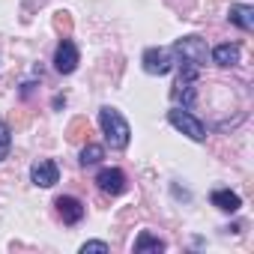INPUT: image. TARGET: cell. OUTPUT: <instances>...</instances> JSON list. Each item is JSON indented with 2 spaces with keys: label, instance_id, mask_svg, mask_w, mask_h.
Here are the masks:
<instances>
[{
  "label": "cell",
  "instance_id": "6da1fadb",
  "mask_svg": "<svg viewBox=\"0 0 254 254\" xmlns=\"http://www.w3.org/2000/svg\"><path fill=\"white\" fill-rule=\"evenodd\" d=\"M99 126H102V132L108 138V144L114 150H123V147H129V138H132V129H129V123L123 120V114L117 108H102L99 111Z\"/></svg>",
  "mask_w": 254,
  "mask_h": 254
},
{
  "label": "cell",
  "instance_id": "7a4b0ae2",
  "mask_svg": "<svg viewBox=\"0 0 254 254\" xmlns=\"http://www.w3.org/2000/svg\"><path fill=\"white\" fill-rule=\"evenodd\" d=\"M168 120H171L174 129H180V132L189 135L191 141H203V138H206V126H203L191 111H186V108H171V111H168Z\"/></svg>",
  "mask_w": 254,
  "mask_h": 254
},
{
  "label": "cell",
  "instance_id": "3957f363",
  "mask_svg": "<svg viewBox=\"0 0 254 254\" xmlns=\"http://www.w3.org/2000/svg\"><path fill=\"white\" fill-rule=\"evenodd\" d=\"M174 51L183 57V63H191V66H203L206 63V42L200 36H186V39H177L174 42Z\"/></svg>",
  "mask_w": 254,
  "mask_h": 254
},
{
  "label": "cell",
  "instance_id": "277c9868",
  "mask_svg": "<svg viewBox=\"0 0 254 254\" xmlns=\"http://www.w3.org/2000/svg\"><path fill=\"white\" fill-rule=\"evenodd\" d=\"M54 69L60 75H72L78 69V48L72 39H60V45L54 51Z\"/></svg>",
  "mask_w": 254,
  "mask_h": 254
},
{
  "label": "cell",
  "instance_id": "5b68a950",
  "mask_svg": "<svg viewBox=\"0 0 254 254\" xmlns=\"http://www.w3.org/2000/svg\"><path fill=\"white\" fill-rule=\"evenodd\" d=\"M141 63H144V69L150 75H168L174 69V57H171L168 48H147Z\"/></svg>",
  "mask_w": 254,
  "mask_h": 254
},
{
  "label": "cell",
  "instance_id": "8992f818",
  "mask_svg": "<svg viewBox=\"0 0 254 254\" xmlns=\"http://www.w3.org/2000/svg\"><path fill=\"white\" fill-rule=\"evenodd\" d=\"M96 186L105 191V194H123L126 191V174L120 168H102L96 174Z\"/></svg>",
  "mask_w": 254,
  "mask_h": 254
},
{
  "label": "cell",
  "instance_id": "52a82bcc",
  "mask_svg": "<svg viewBox=\"0 0 254 254\" xmlns=\"http://www.w3.org/2000/svg\"><path fill=\"white\" fill-rule=\"evenodd\" d=\"M30 180H33L36 186H42V189H51V186L60 180V171H57V165H54L51 159H42V162H36V165L30 168Z\"/></svg>",
  "mask_w": 254,
  "mask_h": 254
},
{
  "label": "cell",
  "instance_id": "ba28073f",
  "mask_svg": "<svg viewBox=\"0 0 254 254\" xmlns=\"http://www.w3.org/2000/svg\"><path fill=\"white\" fill-rule=\"evenodd\" d=\"M54 206H57V212H60V218H63L66 224H78V221L84 218V203H81L78 197L63 194V197L54 200Z\"/></svg>",
  "mask_w": 254,
  "mask_h": 254
},
{
  "label": "cell",
  "instance_id": "9c48e42d",
  "mask_svg": "<svg viewBox=\"0 0 254 254\" xmlns=\"http://www.w3.org/2000/svg\"><path fill=\"white\" fill-rule=\"evenodd\" d=\"M212 206H218V209H224V212H236V209L242 206V200H239L236 191L218 189V191H212Z\"/></svg>",
  "mask_w": 254,
  "mask_h": 254
},
{
  "label": "cell",
  "instance_id": "30bf717a",
  "mask_svg": "<svg viewBox=\"0 0 254 254\" xmlns=\"http://www.w3.org/2000/svg\"><path fill=\"white\" fill-rule=\"evenodd\" d=\"M230 21L242 30H254V9L245 3H233L230 6Z\"/></svg>",
  "mask_w": 254,
  "mask_h": 254
},
{
  "label": "cell",
  "instance_id": "8fae6325",
  "mask_svg": "<svg viewBox=\"0 0 254 254\" xmlns=\"http://www.w3.org/2000/svg\"><path fill=\"white\" fill-rule=\"evenodd\" d=\"M212 60H215L218 66H233V63H239V45H233V42L218 45V48L212 51Z\"/></svg>",
  "mask_w": 254,
  "mask_h": 254
},
{
  "label": "cell",
  "instance_id": "7c38bea8",
  "mask_svg": "<svg viewBox=\"0 0 254 254\" xmlns=\"http://www.w3.org/2000/svg\"><path fill=\"white\" fill-rule=\"evenodd\" d=\"M135 251L138 254H144V251H156L159 254V251H165V242L159 236H153L150 230H141V236L135 239Z\"/></svg>",
  "mask_w": 254,
  "mask_h": 254
},
{
  "label": "cell",
  "instance_id": "4fadbf2b",
  "mask_svg": "<svg viewBox=\"0 0 254 254\" xmlns=\"http://www.w3.org/2000/svg\"><path fill=\"white\" fill-rule=\"evenodd\" d=\"M105 159V147H99V144H87L84 150H81V165L87 168V165H96V162H102Z\"/></svg>",
  "mask_w": 254,
  "mask_h": 254
},
{
  "label": "cell",
  "instance_id": "5bb4252c",
  "mask_svg": "<svg viewBox=\"0 0 254 254\" xmlns=\"http://www.w3.org/2000/svg\"><path fill=\"white\" fill-rule=\"evenodd\" d=\"M90 132V126H87V120H72V126H69V132H66V138L72 141V144H78V141H84V135Z\"/></svg>",
  "mask_w": 254,
  "mask_h": 254
},
{
  "label": "cell",
  "instance_id": "9a60e30c",
  "mask_svg": "<svg viewBox=\"0 0 254 254\" xmlns=\"http://www.w3.org/2000/svg\"><path fill=\"white\" fill-rule=\"evenodd\" d=\"M54 27L69 36V33H72V15H69V12H57V15H54Z\"/></svg>",
  "mask_w": 254,
  "mask_h": 254
},
{
  "label": "cell",
  "instance_id": "2e32d148",
  "mask_svg": "<svg viewBox=\"0 0 254 254\" xmlns=\"http://www.w3.org/2000/svg\"><path fill=\"white\" fill-rule=\"evenodd\" d=\"M81 251H84V254H87V251H108V242H84Z\"/></svg>",
  "mask_w": 254,
  "mask_h": 254
},
{
  "label": "cell",
  "instance_id": "e0dca14e",
  "mask_svg": "<svg viewBox=\"0 0 254 254\" xmlns=\"http://www.w3.org/2000/svg\"><path fill=\"white\" fill-rule=\"evenodd\" d=\"M0 144H9V126L0 120Z\"/></svg>",
  "mask_w": 254,
  "mask_h": 254
},
{
  "label": "cell",
  "instance_id": "ac0fdd59",
  "mask_svg": "<svg viewBox=\"0 0 254 254\" xmlns=\"http://www.w3.org/2000/svg\"><path fill=\"white\" fill-rule=\"evenodd\" d=\"M6 153H9V144H0V162L6 159Z\"/></svg>",
  "mask_w": 254,
  "mask_h": 254
}]
</instances>
